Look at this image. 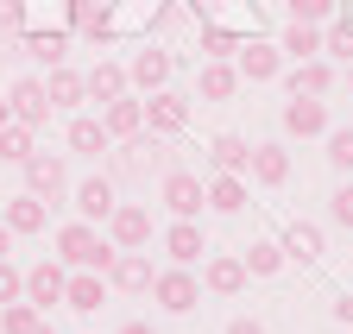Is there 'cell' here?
<instances>
[{
    "label": "cell",
    "mask_w": 353,
    "mask_h": 334,
    "mask_svg": "<svg viewBox=\"0 0 353 334\" xmlns=\"http://www.w3.org/2000/svg\"><path fill=\"white\" fill-rule=\"evenodd\" d=\"M114 253H120V246H114L95 221H70V227H57V259H63L70 271H101V278H108Z\"/></svg>",
    "instance_id": "cell-1"
},
{
    "label": "cell",
    "mask_w": 353,
    "mask_h": 334,
    "mask_svg": "<svg viewBox=\"0 0 353 334\" xmlns=\"http://www.w3.org/2000/svg\"><path fill=\"white\" fill-rule=\"evenodd\" d=\"M0 221H7V233L19 240V233H38L44 221H51V208H44V202L26 189V196H7V202H0Z\"/></svg>",
    "instance_id": "cell-16"
},
{
    "label": "cell",
    "mask_w": 353,
    "mask_h": 334,
    "mask_svg": "<svg viewBox=\"0 0 353 334\" xmlns=\"http://www.w3.org/2000/svg\"><path fill=\"white\" fill-rule=\"evenodd\" d=\"M202 290H214V297H240V290H246V265L234 253H208L202 259Z\"/></svg>",
    "instance_id": "cell-14"
},
{
    "label": "cell",
    "mask_w": 353,
    "mask_h": 334,
    "mask_svg": "<svg viewBox=\"0 0 353 334\" xmlns=\"http://www.w3.org/2000/svg\"><path fill=\"white\" fill-rule=\"evenodd\" d=\"M240 265H246V278H272V271L284 265V246H278V240H252L246 253H240Z\"/></svg>",
    "instance_id": "cell-31"
},
{
    "label": "cell",
    "mask_w": 353,
    "mask_h": 334,
    "mask_svg": "<svg viewBox=\"0 0 353 334\" xmlns=\"http://www.w3.org/2000/svg\"><path fill=\"white\" fill-rule=\"evenodd\" d=\"M152 259L145 253H114V265H108V284L114 290H126V297H139V290H152Z\"/></svg>",
    "instance_id": "cell-18"
},
{
    "label": "cell",
    "mask_w": 353,
    "mask_h": 334,
    "mask_svg": "<svg viewBox=\"0 0 353 334\" xmlns=\"http://www.w3.org/2000/svg\"><path fill=\"white\" fill-rule=\"evenodd\" d=\"M108 164H114V177H164L170 171V152H164L158 133H132V139H120V152Z\"/></svg>",
    "instance_id": "cell-2"
},
{
    "label": "cell",
    "mask_w": 353,
    "mask_h": 334,
    "mask_svg": "<svg viewBox=\"0 0 353 334\" xmlns=\"http://www.w3.org/2000/svg\"><path fill=\"white\" fill-rule=\"evenodd\" d=\"M7 107H13V120H26V127H44V120H51V95H44L38 76H19L13 82V89H7Z\"/></svg>",
    "instance_id": "cell-13"
},
{
    "label": "cell",
    "mask_w": 353,
    "mask_h": 334,
    "mask_svg": "<svg viewBox=\"0 0 353 334\" xmlns=\"http://www.w3.org/2000/svg\"><path fill=\"white\" fill-rule=\"evenodd\" d=\"M284 133L290 139H328V101L322 95H290L284 101Z\"/></svg>",
    "instance_id": "cell-8"
},
{
    "label": "cell",
    "mask_w": 353,
    "mask_h": 334,
    "mask_svg": "<svg viewBox=\"0 0 353 334\" xmlns=\"http://www.w3.org/2000/svg\"><path fill=\"white\" fill-rule=\"evenodd\" d=\"M328 215H334V221H341V227L353 233V183H341V189H334V202H328Z\"/></svg>",
    "instance_id": "cell-40"
},
{
    "label": "cell",
    "mask_w": 353,
    "mask_h": 334,
    "mask_svg": "<svg viewBox=\"0 0 353 334\" xmlns=\"http://www.w3.org/2000/svg\"><path fill=\"white\" fill-rule=\"evenodd\" d=\"M101 127H108V139H114V145H120V139H132V133H145V101H139V95L108 101V107H101Z\"/></svg>",
    "instance_id": "cell-17"
},
{
    "label": "cell",
    "mask_w": 353,
    "mask_h": 334,
    "mask_svg": "<svg viewBox=\"0 0 353 334\" xmlns=\"http://www.w3.org/2000/svg\"><path fill=\"white\" fill-rule=\"evenodd\" d=\"M120 334H158L152 322H120Z\"/></svg>",
    "instance_id": "cell-44"
},
{
    "label": "cell",
    "mask_w": 353,
    "mask_h": 334,
    "mask_svg": "<svg viewBox=\"0 0 353 334\" xmlns=\"http://www.w3.org/2000/svg\"><path fill=\"white\" fill-rule=\"evenodd\" d=\"M152 297H158L164 315H190V309L202 303V278H196L190 265H170V271L152 278Z\"/></svg>",
    "instance_id": "cell-4"
},
{
    "label": "cell",
    "mask_w": 353,
    "mask_h": 334,
    "mask_svg": "<svg viewBox=\"0 0 353 334\" xmlns=\"http://www.w3.org/2000/svg\"><path fill=\"white\" fill-rule=\"evenodd\" d=\"M82 82H88V101H101V107H108V101H120V95L132 89V82H126V70H120V63H108V57L88 70Z\"/></svg>",
    "instance_id": "cell-23"
},
{
    "label": "cell",
    "mask_w": 353,
    "mask_h": 334,
    "mask_svg": "<svg viewBox=\"0 0 353 334\" xmlns=\"http://www.w3.org/2000/svg\"><path fill=\"white\" fill-rule=\"evenodd\" d=\"M234 51H240V38L228 25H202V57H221V63H228Z\"/></svg>",
    "instance_id": "cell-36"
},
{
    "label": "cell",
    "mask_w": 353,
    "mask_h": 334,
    "mask_svg": "<svg viewBox=\"0 0 353 334\" xmlns=\"http://www.w3.org/2000/svg\"><path fill=\"white\" fill-rule=\"evenodd\" d=\"M278 246H284V259H296V265H316V259H322V227H309V221H290Z\"/></svg>",
    "instance_id": "cell-24"
},
{
    "label": "cell",
    "mask_w": 353,
    "mask_h": 334,
    "mask_svg": "<svg viewBox=\"0 0 353 334\" xmlns=\"http://www.w3.org/2000/svg\"><path fill=\"white\" fill-rule=\"evenodd\" d=\"M44 95H51V107H82V101H88V82H82L76 70H63V63H57V70H51V82H44Z\"/></svg>",
    "instance_id": "cell-28"
},
{
    "label": "cell",
    "mask_w": 353,
    "mask_h": 334,
    "mask_svg": "<svg viewBox=\"0 0 353 334\" xmlns=\"http://www.w3.org/2000/svg\"><path fill=\"white\" fill-rule=\"evenodd\" d=\"M246 158H252V145L240 139V133H221L214 145H208V164H214V177L228 171V177H246Z\"/></svg>",
    "instance_id": "cell-25"
},
{
    "label": "cell",
    "mask_w": 353,
    "mask_h": 334,
    "mask_svg": "<svg viewBox=\"0 0 353 334\" xmlns=\"http://www.w3.org/2000/svg\"><path fill=\"white\" fill-rule=\"evenodd\" d=\"M19 297H26V271H19L13 259H0V309L19 303Z\"/></svg>",
    "instance_id": "cell-39"
},
{
    "label": "cell",
    "mask_w": 353,
    "mask_h": 334,
    "mask_svg": "<svg viewBox=\"0 0 353 334\" xmlns=\"http://www.w3.org/2000/svg\"><path fill=\"white\" fill-rule=\"evenodd\" d=\"M278 51H284V57H296V63H303V57H322V25L290 19V25H284V38H278Z\"/></svg>",
    "instance_id": "cell-27"
},
{
    "label": "cell",
    "mask_w": 353,
    "mask_h": 334,
    "mask_svg": "<svg viewBox=\"0 0 353 334\" xmlns=\"http://www.w3.org/2000/svg\"><path fill=\"white\" fill-rule=\"evenodd\" d=\"M158 202L170 208L176 221H202V208H208V183H202L196 171H176V164H170V171L158 177Z\"/></svg>",
    "instance_id": "cell-3"
},
{
    "label": "cell",
    "mask_w": 353,
    "mask_h": 334,
    "mask_svg": "<svg viewBox=\"0 0 353 334\" xmlns=\"http://www.w3.org/2000/svg\"><path fill=\"white\" fill-rule=\"evenodd\" d=\"M120 208V196H114V177H88V183H76V221H95V227H108V215Z\"/></svg>",
    "instance_id": "cell-12"
},
{
    "label": "cell",
    "mask_w": 353,
    "mask_h": 334,
    "mask_svg": "<svg viewBox=\"0 0 353 334\" xmlns=\"http://www.w3.org/2000/svg\"><path fill=\"white\" fill-rule=\"evenodd\" d=\"M26 19V0H0V32H19Z\"/></svg>",
    "instance_id": "cell-41"
},
{
    "label": "cell",
    "mask_w": 353,
    "mask_h": 334,
    "mask_svg": "<svg viewBox=\"0 0 353 334\" xmlns=\"http://www.w3.org/2000/svg\"><path fill=\"white\" fill-rule=\"evenodd\" d=\"M246 177H252V183H265V189H278V183L290 177V152H284V145H252Z\"/></svg>",
    "instance_id": "cell-19"
},
{
    "label": "cell",
    "mask_w": 353,
    "mask_h": 334,
    "mask_svg": "<svg viewBox=\"0 0 353 334\" xmlns=\"http://www.w3.org/2000/svg\"><path fill=\"white\" fill-rule=\"evenodd\" d=\"M322 57L328 63H353V19H341V25L322 32Z\"/></svg>",
    "instance_id": "cell-34"
},
{
    "label": "cell",
    "mask_w": 353,
    "mask_h": 334,
    "mask_svg": "<svg viewBox=\"0 0 353 334\" xmlns=\"http://www.w3.org/2000/svg\"><path fill=\"white\" fill-rule=\"evenodd\" d=\"M7 120H13V107H7V101H0V127H7Z\"/></svg>",
    "instance_id": "cell-46"
},
{
    "label": "cell",
    "mask_w": 353,
    "mask_h": 334,
    "mask_svg": "<svg viewBox=\"0 0 353 334\" xmlns=\"http://www.w3.org/2000/svg\"><path fill=\"white\" fill-rule=\"evenodd\" d=\"M32 133H38V127L7 120V127H0V158H7V164H26V158H32Z\"/></svg>",
    "instance_id": "cell-33"
},
{
    "label": "cell",
    "mask_w": 353,
    "mask_h": 334,
    "mask_svg": "<svg viewBox=\"0 0 353 334\" xmlns=\"http://www.w3.org/2000/svg\"><path fill=\"white\" fill-rule=\"evenodd\" d=\"M234 89H240V70H234V63H221V57H208L202 76H196V101H228Z\"/></svg>",
    "instance_id": "cell-21"
},
{
    "label": "cell",
    "mask_w": 353,
    "mask_h": 334,
    "mask_svg": "<svg viewBox=\"0 0 353 334\" xmlns=\"http://www.w3.org/2000/svg\"><path fill=\"white\" fill-rule=\"evenodd\" d=\"M164 253H170V265H196V259H208L202 221H170V227H164Z\"/></svg>",
    "instance_id": "cell-15"
},
{
    "label": "cell",
    "mask_w": 353,
    "mask_h": 334,
    "mask_svg": "<svg viewBox=\"0 0 353 334\" xmlns=\"http://www.w3.org/2000/svg\"><path fill=\"white\" fill-rule=\"evenodd\" d=\"M101 297H108V278H101V271H70L63 309H76V315H95V309H101Z\"/></svg>",
    "instance_id": "cell-20"
},
{
    "label": "cell",
    "mask_w": 353,
    "mask_h": 334,
    "mask_svg": "<svg viewBox=\"0 0 353 334\" xmlns=\"http://www.w3.org/2000/svg\"><path fill=\"white\" fill-rule=\"evenodd\" d=\"M38 322H44V315H38V309H32L26 297H19V303H7V309H0V334H32Z\"/></svg>",
    "instance_id": "cell-35"
},
{
    "label": "cell",
    "mask_w": 353,
    "mask_h": 334,
    "mask_svg": "<svg viewBox=\"0 0 353 334\" xmlns=\"http://www.w3.org/2000/svg\"><path fill=\"white\" fill-rule=\"evenodd\" d=\"M108 145H114V139H108L101 120H88V114H76V120H70V152H95V158H101Z\"/></svg>",
    "instance_id": "cell-32"
},
{
    "label": "cell",
    "mask_w": 353,
    "mask_h": 334,
    "mask_svg": "<svg viewBox=\"0 0 353 334\" xmlns=\"http://www.w3.org/2000/svg\"><path fill=\"white\" fill-rule=\"evenodd\" d=\"M208 208H214V215H240V208H246V177H228V171H221L208 183Z\"/></svg>",
    "instance_id": "cell-29"
},
{
    "label": "cell",
    "mask_w": 353,
    "mask_h": 334,
    "mask_svg": "<svg viewBox=\"0 0 353 334\" xmlns=\"http://www.w3.org/2000/svg\"><path fill=\"white\" fill-rule=\"evenodd\" d=\"M26 57H32V63H51V70H57V63L70 57V38H63V32H26Z\"/></svg>",
    "instance_id": "cell-30"
},
{
    "label": "cell",
    "mask_w": 353,
    "mask_h": 334,
    "mask_svg": "<svg viewBox=\"0 0 353 334\" xmlns=\"http://www.w3.org/2000/svg\"><path fill=\"white\" fill-rule=\"evenodd\" d=\"M190 127V101L183 95H170V89H158L152 101H145V133H158V139H176Z\"/></svg>",
    "instance_id": "cell-10"
},
{
    "label": "cell",
    "mask_w": 353,
    "mask_h": 334,
    "mask_svg": "<svg viewBox=\"0 0 353 334\" xmlns=\"http://www.w3.org/2000/svg\"><path fill=\"white\" fill-rule=\"evenodd\" d=\"M290 7V19H303V25H328L334 19V0H284Z\"/></svg>",
    "instance_id": "cell-37"
},
{
    "label": "cell",
    "mask_w": 353,
    "mask_h": 334,
    "mask_svg": "<svg viewBox=\"0 0 353 334\" xmlns=\"http://www.w3.org/2000/svg\"><path fill=\"white\" fill-rule=\"evenodd\" d=\"M32 334H57V328H51V322H38V328H32Z\"/></svg>",
    "instance_id": "cell-47"
},
{
    "label": "cell",
    "mask_w": 353,
    "mask_h": 334,
    "mask_svg": "<svg viewBox=\"0 0 353 334\" xmlns=\"http://www.w3.org/2000/svg\"><path fill=\"white\" fill-rule=\"evenodd\" d=\"M63 290H70V265L63 259H38L32 271H26V303L44 315V309H57L63 303Z\"/></svg>",
    "instance_id": "cell-5"
},
{
    "label": "cell",
    "mask_w": 353,
    "mask_h": 334,
    "mask_svg": "<svg viewBox=\"0 0 353 334\" xmlns=\"http://www.w3.org/2000/svg\"><path fill=\"white\" fill-rule=\"evenodd\" d=\"M234 70H240V82H272V76L284 70V51H278V45H265V38H240Z\"/></svg>",
    "instance_id": "cell-9"
},
{
    "label": "cell",
    "mask_w": 353,
    "mask_h": 334,
    "mask_svg": "<svg viewBox=\"0 0 353 334\" xmlns=\"http://www.w3.org/2000/svg\"><path fill=\"white\" fill-rule=\"evenodd\" d=\"M108 240L120 246V253H139V246L152 240V208L145 202H120L108 215Z\"/></svg>",
    "instance_id": "cell-7"
},
{
    "label": "cell",
    "mask_w": 353,
    "mask_h": 334,
    "mask_svg": "<svg viewBox=\"0 0 353 334\" xmlns=\"http://www.w3.org/2000/svg\"><path fill=\"white\" fill-rule=\"evenodd\" d=\"M26 189H32L38 202H63V196H70L63 158H57V152H32V158H26Z\"/></svg>",
    "instance_id": "cell-6"
},
{
    "label": "cell",
    "mask_w": 353,
    "mask_h": 334,
    "mask_svg": "<svg viewBox=\"0 0 353 334\" xmlns=\"http://www.w3.org/2000/svg\"><path fill=\"white\" fill-rule=\"evenodd\" d=\"M70 13H76V32L88 38V45H108V32H114V13L101 7V0H70Z\"/></svg>",
    "instance_id": "cell-26"
},
{
    "label": "cell",
    "mask_w": 353,
    "mask_h": 334,
    "mask_svg": "<svg viewBox=\"0 0 353 334\" xmlns=\"http://www.w3.org/2000/svg\"><path fill=\"white\" fill-rule=\"evenodd\" d=\"M334 89V63L328 57H303L290 70V95H328Z\"/></svg>",
    "instance_id": "cell-22"
},
{
    "label": "cell",
    "mask_w": 353,
    "mask_h": 334,
    "mask_svg": "<svg viewBox=\"0 0 353 334\" xmlns=\"http://www.w3.org/2000/svg\"><path fill=\"white\" fill-rule=\"evenodd\" d=\"M334 322H341V328H353V297H341V303H334Z\"/></svg>",
    "instance_id": "cell-43"
},
{
    "label": "cell",
    "mask_w": 353,
    "mask_h": 334,
    "mask_svg": "<svg viewBox=\"0 0 353 334\" xmlns=\"http://www.w3.org/2000/svg\"><path fill=\"white\" fill-rule=\"evenodd\" d=\"M13 253V233H7V221H0V259H7Z\"/></svg>",
    "instance_id": "cell-45"
},
{
    "label": "cell",
    "mask_w": 353,
    "mask_h": 334,
    "mask_svg": "<svg viewBox=\"0 0 353 334\" xmlns=\"http://www.w3.org/2000/svg\"><path fill=\"white\" fill-rule=\"evenodd\" d=\"M126 82L139 95H158L164 82H170V51H158V45H139L132 51V63H126Z\"/></svg>",
    "instance_id": "cell-11"
},
{
    "label": "cell",
    "mask_w": 353,
    "mask_h": 334,
    "mask_svg": "<svg viewBox=\"0 0 353 334\" xmlns=\"http://www.w3.org/2000/svg\"><path fill=\"white\" fill-rule=\"evenodd\" d=\"M328 164L334 171H353V127H328Z\"/></svg>",
    "instance_id": "cell-38"
},
{
    "label": "cell",
    "mask_w": 353,
    "mask_h": 334,
    "mask_svg": "<svg viewBox=\"0 0 353 334\" xmlns=\"http://www.w3.org/2000/svg\"><path fill=\"white\" fill-rule=\"evenodd\" d=\"M347 89H353V70H347Z\"/></svg>",
    "instance_id": "cell-48"
},
{
    "label": "cell",
    "mask_w": 353,
    "mask_h": 334,
    "mask_svg": "<svg viewBox=\"0 0 353 334\" xmlns=\"http://www.w3.org/2000/svg\"><path fill=\"white\" fill-rule=\"evenodd\" d=\"M228 334H265V328H259L252 315H234V322H228Z\"/></svg>",
    "instance_id": "cell-42"
}]
</instances>
